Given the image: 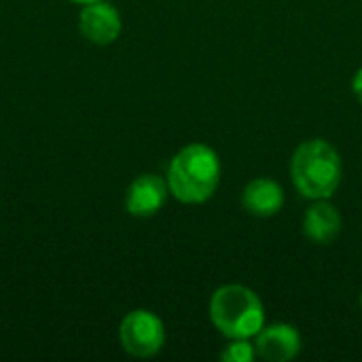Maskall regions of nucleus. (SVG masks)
Here are the masks:
<instances>
[{"instance_id": "obj_10", "label": "nucleus", "mask_w": 362, "mask_h": 362, "mask_svg": "<svg viewBox=\"0 0 362 362\" xmlns=\"http://www.w3.org/2000/svg\"><path fill=\"white\" fill-rule=\"evenodd\" d=\"M221 361L225 362H252L255 361V350L246 339H235L231 346H227L221 352Z\"/></svg>"}, {"instance_id": "obj_11", "label": "nucleus", "mask_w": 362, "mask_h": 362, "mask_svg": "<svg viewBox=\"0 0 362 362\" xmlns=\"http://www.w3.org/2000/svg\"><path fill=\"white\" fill-rule=\"evenodd\" d=\"M352 89H354L356 98L362 102V68L356 72V76H354V81H352Z\"/></svg>"}, {"instance_id": "obj_2", "label": "nucleus", "mask_w": 362, "mask_h": 362, "mask_svg": "<svg viewBox=\"0 0 362 362\" xmlns=\"http://www.w3.org/2000/svg\"><path fill=\"white\" fill-rule=\"evenodd\" d=\"M291 176L303 197L327 199L339 187L341 159L327 140H308L293 155Z\"/></svg>"}, {"instance_id": "obj_1", "label": "nucleus", "mask_w": 362, "mask_h": 362, "mask_svg": "<svg viewBox=\"0 0 362 362\" xmlns=\"http://www.w3.org/2000/svg\"><path fill=\"white\" fill-rule=\"evenodd\" d=\"M221 163L216 153L206 144L185 146L170 163L168 187L182 204H202L218 187Z\"/></svg>"}, {"instance_id": "obj_7", "label": "nucleus", "mask_w": 362, "mask_h": 362, "mask_svg": "<svg viewBox=\"0 0 362 362\" xmlns=\"http://www.w3.org/2000/svg\"><path fill=\"white\" fill-rule=\"evenodd\" d=\"M301 350V337L291 325H272L257 333V354L263 361H293Z\"/></svg>"}, {"instance_id": "obj_13", "label": "nucleus", "mask_w": 362, "mask_h": 362, "mask_svg": "<svg viewBox=\"0 0 362 362\" xmlns=\"http://www.w3.org/2000/svg\"><path fill=\"white\" fill-rule=\"evenodd\" d=\"M361 305H362V295H361Z\"/></svg>"}, {"instance_id": "obj_4", "label": "nucleus", "mask_w": 362, "mask_h": 362, "mask_svg": "<svg viewBox=\"0 0 362 362\" xmlns=\"http://www.w3.org/2000/svg\"><path fill=\"white\" fill-rule=\"evenodd\" d=\"M119 339L127 354L136 358H151L163 348L165 329L153 312L134 310L123 318L119 327Z\"/></svg>"}, {"instance_id": "obj_8", "label": "nucleus", "mask_w": 362, "mask_h": 362, "mask_svg": "<svg viewBox=\"0 0 362 362\" xmlns=\"http://www.w3.org/2000/svg\"><path fill=\"white\" fill-rule=\"evenodd\" d=\"M242 204H244L246 212H250L252 216L267 218L282 210L284 191L278 182H274L269 178H255L244 189Z\"/></svg>"}, {"instance_id": "obj_6", "label": "nucleus", "mask_w": 362, "mask_h": 362, "mask_svg": "<svg viewBox=\"0 0 362 362\" xmlns=\"http://www.w3.org/2000/svg\"><path fill=\"white\" fill-rule=\"evenodd\" d=\"M168 191L170 187L161 176L142 174L129 185L125 195V208L132 216H140V218L153 216L163 208Z\"/></svg>"}, {"instance_id": "obj_9", "label": "nucleus", "mask_w": 362, "mask_h": 362, "mask_svg": "<svg viewBox=\"0 0 362 362\" xmlns=\"http://www.w3.org/2000/svg\"><path fill=\"white\" fill-rule=\"evenodd\" d=\"M303 231L312 242L318 244H331L339 231H341V216L335 206L327 204L325 199H318L303 218Z\"/></svg>"}, {"instance_id": "obj_3", "label": "nucleus", "mask_w": 362, "mask_h": 362, "mask_svg": "<svg viewBox=\"0 0 362 362\" xmlns=\"http://www.w3.org/2000/svg\"><path fill=\"white\" fill-rule=\"evenodd\" d=\"M210 318L214 327L229 339L255 337L265 322L261 299L246 286H221L210 301Z\"/></svg>"}, {"instance_id": "obj_12", "label": "nucleus", "mask_w": 362, "mask_h": 362, "mask_svg": "<svg viewBox=\"0 0 362 362\" xmlns=\"http://www.w3.org/2000/svg\"><path fill=\"white\" fill-rule=\"evenodd\" d=\"M72 2H78V4H89V2H98V0H72Z\"/></svg>"}, {"instance_id": "obj_5", "label": "nucleus", "mask_w": 362, "mask_h": 362, "mask_svg": "<svg viewBox=\"0 0 362 362\" xmlns=\"http://www.w3.org/2000/svg\"><path fill=\"white\" fill-rule=\"evenodd\" d=\"M78 32L93 45H110L121 34V15L106 0L83 4L78 15Z\"/></svg>"}]
</instances>
